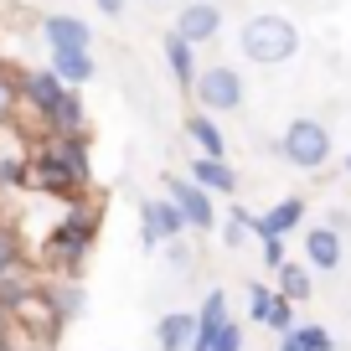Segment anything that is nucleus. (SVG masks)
Returning a JSON list of instances; mask_svg holds the SVG:
<instances>
[{"mask_svg":"<svg viewBox=\"0 0 351 351\" xmlns=\"http://www.w3.org/2000/svg\"><path fill=\"white\" fill-rule=\"evenodd\" d=\"M32 176L42 181L47 191H77L88 181V150H83V134H52V140L36 150Z\"/></svg>","mask_w":351,"mask_h":351,"instance_id":"1","label":"nucleus"},{"mask_svg":"<svg viewBox=\"0 0 351 351\" xmlns=\"http://www.w3.org/2000/svg\"><path fill=\"white\" fill-rule=\"evenodd\" d=\"M238 47H243V57H248V62L274 67V62H289V57L300 52V32H295V21H285V16H274V11H263V16H248V21H243Z\"/></svg>","mask_w":351,"mask_h":351,"instance_id":"2","label":"nucleus"},{"mask_svg":"<svg viewBox=\"0 0 351 351\" xmlns=\"http://www.w3.org/2000/svg\"><path fill=\"white\" fill-rule=\"evenodd\" d=\"M279 155L295 171H320L330 160V130L320 119H289L285 134H279Z\"/></svg>","mask_w":351,"mask_h":351,"instance_id":"3","label":"nucleus"},{"mask_svg":"<svg viewBox=\"0 0 351 351\" xmlns=\"http://www.w3.org/2000/svg\"><path fill=\"white\" fill-rule=\"evenodd\" d=\"M191 93L202 99V114H232L248 99V88H243V77L232 73V67H207V73H197V88H191Z\"/></svg>","mask_w":351,"mask_h":351,"instance_id":"4","label":"nucleus"},{"mask_svg":"<svg viewBox=\"0 0 351 351\" xmlns=\"http://www.w3.org/2000/svg\"><path fill=\"white\" fill-rule=\"evenodd\" d=\"M140 228H145L140 232L145 248H160V243H176L191 222H186V212L176 207L171 197H155V202H140Z\"/></svg>","mask_w":351,"mask_h":351,"instance_id":"5","label":"nucleus"},{"mask_svg":"<svg viewBox=\"0 0 351 351\" xmlns=\"http://www.w3.org/2000/svg\"><path fill=\"white\" fill-rule=\"evenodd\" d=\"M165 197L176 202V207L186 212V222L197 232H212V222H217V207H212V191L197 186L191 176H165Z\"/></svg>","mask_w":351,"mask_h":351,"instance_id":"6","label":"nucleus"},{"mask_svg":"<svg viewBox=\"0 0 351 351\" xmlns=\"http://www.w3.org/2000/svg\"><path fill=\"white\" fill-rule=\"evenodd\" d=\"M93 212H73V217L62 222V228L47 238V253H52L62 269H73V263H83V253H88V243H93Z\"/></svg>","mask_w":351,"mask_h":351,"instance_id":"7","label":"nucleus"},{"mask_svg":"<svg viewBox=\"0 0 351 351\" xmlns=\"http://www.w3.org/2000/svg\"><path fill=\"white\" fill-rule=\"evenodd\" d=\"M42 36H47L52 52H88V42H93V32H88L83 16H62V11L42 21Z\"/></svg>","mask_w":351,"mask_h":351,"instance_id":"8","label":"nucleus"},{"mask_svg":"<svg viewBox=\"0 0 351 351\" xmlns=\"http://www.w3.org/2000/svg\"><path fill=\"white\" fill-rule=\"evenodd\" d=\"M176 32L186 36L191 47H197V42H212V36L222 32V11L212 5V0H191L186 11L176 16Z\"/></svg>","mask_w":351,"mask_h":351,"instance_id":"9","label":"nucleus"},{"mask_svg":"<svg viewBox=\"0 0 351 351\" xmlns=\"http://www.w3.org/2000/svg\"><path fill=\"white\" fill-rule=\"evenodd\" d=\"M62 93H67V83L52 73V67H42V73H26V77H21V99L32 104L42 119L57 109V104H62Z\"/></svg>","mask_w":351,"mask_h":351,"instance_id":"10","label":"nucleus"},{"mask_svg":"<svg viewBox=\"0 0 351 351\" xmlns=\"http://www.w3.org/2000/svg\"><path fill=\"white\" fill-rule=\"evenodd\" d=\"M191 181L207 186L212 197H232V191H238V171H232L222 155H197V160H191Z\"/></svg>","mask_w":351,"mask_h":351,"instance_id":"11","label":"nucleus"},{"mask_svg":"<svg viewBox=\"0 0 351 351\" xmlns=\"http://www.w3.org/2000/svg\"><path fill=\"white\" fill-rule=\"evenodd\" d=\"M160 52H165V62H171L176 88H197V57H191V42L176 32V26L160 36Z\"/></svg>","mask_w":351,"mask_h":351,"instance_id":"12","label":"nucleus"},{"mask_svg":"<svg viewBox=\"0 0 351 351\" xmlns=\"http://www.w3.org/2000/svg\"><path fill=\"white\" fill-rule=\"evenodd\" d=\"M228 326V295L222 289H212L207 300H202V315H197V341H191V351H212V341H217V330Z\"/></svg>","mask_w":351,"mask_h":351,"instance_id":"13","label":"nucleus"},{"mask_svg":"<svg viewBox=\"0 0 351 351\" xmlns=\"http://www.w3.org/2000/svg\"><path fill=\"white\" fill-rule=\"evenodd\" d=\"M305 263L310 269H341V232L336 228H310L305 232Z\"/></svg>","mask_w":351,"mask_h":351,"instance_id":"14","label":"nucleus"},{"mask_svg":"<svg viewBox=\"0 0 351 351\" xmlns=\"http://www.w3.org/2000/svg\"><path fill=\"white\" fill-rule=\"evenodd\" d=\"M155 341H160V351H191V341H197V315H186V310H171V315H160V326H155Z\"/></svg>","mask_w":351,"mask_h":351,"instance_id":"15","label":"nucleus"},{"mask_svg":"<svg viewBox=\"0 0 351 351\" xmlns=\"http://www.w3.org/2000/svg\"><path fill=\"white\" fill-rule=\"evenodd\" d=\"M300 222H305V202L300 197H285V202H274V207H269V217H258V238H269V232H274V238H289V232L300 228Z\"/></svg>","mask_w":351,"mask_h":351,"instance_id":"16","label":"nucleus"},{"mask_svg":"<svg viewBox=\"0 0 351 351\" xmlns=\"http://www.w3.org/2000/svg\"><path fill=\"white\" fill-rule=\"evenodd\" d=\"M42 124H47L52 134H83V99H77V88H67L62 104H57Z\"/></svg>","mask_w":351,"mask_h":351,"instance_id":"17","label":"nucleus"},{"mask_svg":"<svg viewBox=\"0 0 351 351\" xmlns=\"http://www.w3.org/2000/svg\"><path fill=\"white\" fill-rule=\"evenodd\" d=\"M279 351H336V341L326 326H295L279 336Z\"/></svg>","mask_w":351,"mask_h":351,"instance_id":"18","label":"nucleus"},{"mask_svg":"<svg viewBox=\"0 0 351 351\" xmlns=\"http://www.w3.org/2000/svg\"><path fill=\"white\" fill-rule=\"evenodd\" d=\"M52 73L62 77L67 88H77V83L93 77V57H88V52H52Z\"/></svg>","mask_w":351,"mask_h":351,"instance_id":"19","label":"nucleus"},{"mask_svg":"<svg viewBox=\"0 0 351 351\" xmlns=\"http://www.w3.org/2000/svg\"><path fill=\"white\" fill-rule=\"evenodd\" d=\"M274 274H279V295H289L295 305L315 295V289H310V263H289L285 258V269H274Z\"/></svg>","mask_w":351,"mask_h":351,"instance_id":"20","label":"nucleus"},{"mask_svg":"<svg viewBox=\"0 0 351 351\" xmlns=\"http://www.w3.org/2000/svg\"><path fill=\"white\" fill-rule=\"evenodd\" d=\"M186 134L197 140L202 155H222V130L212 124V114H191V119H186Z\"/></svg>","mask_w":351,"mask_h":351,"instance_id":"21","label":"nucleus"},{"mask_svg":"<svg viewBox=\"0 0 351 351\" xmlns=\"http://www.w3.org/2000/svg\"><path fill=\"white\" fill-rule=\"evenodd\" d=\"M21 263H26V253H21V243H16V232L0 228V285L21 274Z\"/></svg>","mask_w":351,"mask_h":351,"instance_id":"22","label":"nucleus"},{"mask_svg":"<svg viewBox=\"0 0 351 351\" xmlns=\"http://www.w3.org/2000/svg\"><path fill=\"white\" fill-rule=\"evenodd\" d=\"M258 228V217H248L243 207H228V228H222V243L228 248H243V232H253Z\"/></svg>","mask_w":351,"mask_h":351,"instance_id":"23","label":"nucleus"},{"mask_svg":"<svg viewBox=\"0 0 351 351\" xmlns=\"http://www.w3.org/2000/svg\"><path fill=\"white\" fill-rule=\"evenodd\" d=\"M47 295H52V305H57V315H62V320L83 310V289H77V285H52Z\"/></svg>","mask_w":351,"mask_h":351,"instance_id":"24","label":"nucleus"},{"mask_svg":"<svg viewBox=\"0 0 351 351\" xmlns=\"http://www.w3.org/2000/svg\"><path fill=\"white\" fill-rule=\"evenodd\" d=\"M269 326H274L279 336H285V330H295V300L279 295V289H274V305H269Z\"/></svg>","mask_w":351,"mask_h":351,"instance_id":"25","label":"nucleus"},{"mask_svg":"<svg viewBox=\"0 0 351 351\" xmlns=\"http://www.w3.org/2000/svg\"><path fill=\"white\" fill-rule=\"evenodd\" d=\"M269 305H274V289H269V285H248V315L269 320Z\"/></svg>","mask_w":351,"mask_h":351,"instance_id":"26","label":"nucleus"},{"mask_svg":"<svg viewBox=\"0 0 351 351\" xmlns=\"http://www.w3.org/2000/svg\"><path fill=\"white\" fill-rule=\"evenodd\" d=\"M212 351H243V326H238V320H228V326L217 330V341H212Z\"/></svg>","mask_w":351,"mask_h":351,"instance_id":"27","label":"nucleus"},{"mask_svg":"<svg viewBox=\"0 0 351 351\" xmlns=\"http://www.w3.org/2000/svg\"><path fill=\"white\" fill-rule=\"evenodd\" d=\"M258 243H263V263H269V269H285V238L269 232V238H258Z\"/></svg>","mask_w":351,"mask_h":351,"instance_id":"28","label":"nucleus"},{"mask_svg":"<svg viewBox=\"0 0 351 351\" xmlns=\"http://www.w3.org/2000/svg\"><path fill=\"white\" fill-rule=\"evenodd\" d=\"M16 93H21V83H11V77L0 73V119L11 114V104H16Z\"/></svg>","mask_w":351,"mask_h":351,"instance_id":"29","label":"nucleus"},{"mask_svg":"<svg viewBox=\"0 0 351 351\" xmlns=\"http://www.w3.org/2000/svg\"><path fill=\"white\" fill-rule=\"evenodd\" d=\"M93 5H99L104 16H124V5H130V0H93Z\"/></svg>","mask_w":351,"mask_h":351,"instance_id":"30","label":"nucleus"},{"mask_svg":"<svg viewBox=\"0 0 351 351\" xmlns=\"http://www.w3.org/2000/svg\"><path fill=\"white\" fill-rule=\"evenodd\" d=\"M186 258H191V253H186V243L176 238V243H171V263H176V269H181V263H186Z\"/></svg>","mask_w":351,"mask_h":351,"instance_id":"31","label":"nucleus"}]
</instances>
